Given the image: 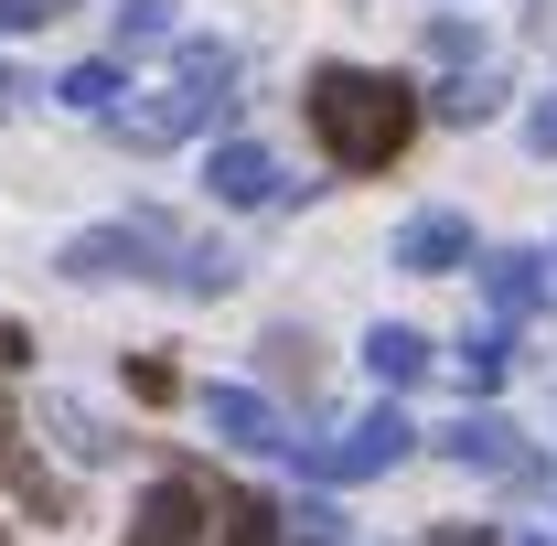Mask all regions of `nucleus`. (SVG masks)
<instances>
[{
    "label": "nucleus",
    "instance_id": "nucleus-1",
    "mask_svg": "<svg viewBox=\"0 0 557 546\" xmlns=\"http://www.w3.org/2000/svg\"><path fill=\"white\" fill-rule=\"evenodd\" d=\"M300 119H311V139H322L344 172H386L418 139V86H397V75H375V65H311Z\"/></svg>",
    "mask_w": 557,
    "mask_h": 546
},
{
    "label": "nucleus",
    "instance_id": "nucleus-2",
    "mask_svg": "<svg viewBox=\"0 0 557 546\" xmlns=\"http://www.w3.org/2000/svg\"><path fill=\"white\" fill-rule=\"evenodd\" d=\"M408 450H418V429H408L397 408H364L344 439H289V461H300L311 482H364V472H397Z\"/></svg>",
    "mask_w": 557,
    "mask_h": 546
},
{
    "label": "nucleus",
    "instance_id": "nucleus-3",
    "mask_svg": "<svg viewBox=\"0 0 557 546\" xmlns=\"http://www.w3.org/2000/svg\"><path fill=\"white\" fill-rule=\"evenodd\" d=\"M161 247H172L161 214H139V225H86V236L54 247V269H65V278H150V269H161Z\"/></svg>",
    "mask_w": 557,
    "mask_h": 546
},
{
    "label": "nucleus",
    "instance_id": "nucleus-4",
    "mask_svg": "<svg viewBox=\"0 0 557 546\" xmlns=\"http://www.w3.org/2000/svg\"><path fill=\"white\" fill-rule=\"evenodd\" d=\"M440 450H450L461 472H515V482H536V450H525V429H515V418H493V408H461L450 429H440Z\"/></svg>",
    "mask_w": 557,
    "mask_h": 546
},
{
    "label": "nucleus",
    "instance_id": "nucleus-5",
    "mask_svg": "<svg viewBox=\"0 0 557 546\" xmlns=\"http://www.w3.org/2000/svg\"><path fill=\"white\" fill-rule=\"evenodd\" d=\"M397 269L418 278H450V269H472V214H450V204H429L397 225Z\"/></svg>",
    "mask_w": 557,
    "mask_h": 546
},
{
    "label": "nucleus",
    "instance_id": "nucleus-6",
    "mask_svg": "<svg viewBox=\"0 0 557 546\" xmlns=\"http://www.w3.org/2000/svg\"><path fill=\"white\" fill-rule=\"evenodd\" d=\"M205 493L194 482H150V504L129 514V546H205Z\"/></svg>",
    "mask_w": 557,
    "mask_h": 546
},
{
    "label": "nucleus",
    "instance_id": "nucleus-7",
    "mask_svg": "<svg viewBox=\"0 0 557 546\" xmlns=\"http://www.w3.org/2000/svg\"><path fill=\"white\" fill-rule=\"evenodd\" d=\"M205 183H214V204H269V194H278V161L258 150V139H214Z\"/></svg>",
    "mask_w": 557,
    "mask_h": 546
},
{
    "label": "nucleus",
    "instance_id": "nucleus-8",
    "mask_svg": "<svg viewBox=\"0 0 557 546\" xmlns=\"http://www.w3.org/2000/svg\"><path fill=\"white\" fill-rule=\"evenodd\" d=\"M205 418H214V439H236V450H289L278 408H269V397H247V386H214Z\"/></svg>",
    "mask_w": 557,
    "mask_h": 546
},
{
    "label": "nucleus",
    "instance_id": "nucleus-9",
    "mask_svg": "<svg viewBox=\"0 0 557 546\" xmlns=\"http://www.w3.org/2000/svg\"><path fill=\"white\" fill-rule=\"evenodd\" d=\"M483 289H493V311H536V300H547V258H536V247H493Z\"/></svg>",
    "mask_w": 557,
    "mask_h": 546
},
{
    "label": "nucleus",
    "instance_id": "nucleus-10",
    "mask_svg": "<svg viewBox=\"0 0 557 546\" xmlns=\"http://www.w3.org/2000/svg\"><path fill=\"white\" fill-rule=\"evenodd\" d=\"M172 75H183L172 97H194V108H225V86H236V54H225V44H194V33H183V44H172Z\"/></svg>",
    "mask_w": 557,
    "mask_h": 546
},
{
    "label": "nucleus",
    "instance_id": "nucleus-11",
    "mask_svg": "<svg viewBox=\"0 0 557 546\" xmlns=\"http://www.w3.org/2000/svg\"><path fill=\"white\" fill-rule=\"evenodd\" d=\"M108 22H119V65H129V54H172V44H183V22H172V0H119Z\"/></svg>",
    "mask_w": 557,
    "mask_h": 546
},
{
    "label": "nucleus",
    "instance_id": "nucleus-12",
    "mask_svg": "<svg viewBox=\"0 0 557 546\" xmlns=\"http://www.w3.org/2000/svg\"><path fill=\"white\" fill-rule=\"evenodd\" d=\"M364 364H375V386H418V375H429V343H418L408 322H375V333H364Z\"/></svg>",
    "mask_w": 557,
    "mask_h": 546
},
{
    "label": "nucleus",
    "instance_id": "nucleus-13",
    "mask_svg": "<svg viewBox=\"0 0 557 546\" xmlns=\"http://www.w3.org/2000/svg\"><path fill=\"white\" fill-rule=\"evenodd\" d=\"M205 514L225 525V546H278V504L269 493H214Z\"/></svg>",
    "mask_w": 557,
    "mask_h": 546
},
{
    "label": "nucleus",
    "instance_id": "nucleus-14",
    "mask_svg": "<svg viewBox=\"0 0 557 546\" xmlns=\"http://www.w3.org/2000/svg\"><path fill=\"white\" fill-rule=\"evenodd\" d=\"M429 108H440V119H450V129H483L493 108H504V75H450V86H440V97H429Z\"/></svg>",
    "mask_w": 557,
    "mask_h": 546
},
{
    "label": "nucleus",
    "instance_id": "nucleus-15",
    "mask_svg": "<svg viewBox=\"0 0 557 546\" xmlns=\"http://www.w3.org/2000/svg\"><path fill=\"white\" fill-rule=\"evenodd\" d=\"M344 504H278V546H344Z\"/></svg>",
    "mask_w": 557,
    "mask_h": 546
},
{
    "label": "nucleus",
    "instance_id": "nucleus-16",
    "mask_svg": "<svg viewBox=\"0 0 557 546\" xmlns=\"http://www.w3.org/2000/svg\"><path fill=\"white\" fill-rule=\"evenodd\" d=\"M119 86H129V75L97 54V65H65V86H54V97H65V108H86V119H108V108H119Z\"/></svg>",
    "mask_w": 557,
    "mask_h": 546
},
{
    "label": "nucleus",
    "instance_id": "nucleus-17",
    "mask_svg": "<svg viewBox=\"0 0 557 546\" xmlns=\"http://www.w3.org/2000/svg\"><path fill=\"white\" fill-rule=\"evenodd\" d=\"M504 364H515V343H504V333H472V343H461V386H472V397L504 386Z\"/></svg>",
    "mask_w": 557,
    "mask_h": 546
},
{
    "label": "nucleus",
    "instance_id": "nucleus-18",
    "mask_svg": "<svg viewBox=\"0 0 557 546\" xmlns=\"http://www.w3.org/2000/svg\"><path fill=\"white\" fill-rule=\"evenodd\" d=\"M44 418H54V429H65V450H75V461H108V450H119V439H108V429H97V418L75 408V397H54V408H44Z\"/></svg>",
    "mask_w": 557,
    "mask_h": 546
},
{
    "label": "nucleus",
    "instance_id": "nucleus-19",
    "mask_svg": "<svg viewBox=\"0 0 557 546\" xmlns=\"http://www.w3.org/2000/svg\"><path fill=\"white\" fill-rule=\"evenodd\" d=\"M183 289H194V300H214V289H236V258H225V247H183Z\"/></svg>",
    "mask_w": 557,
    "mask_h": 546
},
{
    "label": "nucleus",
    "instance_id": "nucleus-20",
    "mask_svg": "<svg viewBox=\"0 0 557 546\" xmlns=\"http://www.w3.org/2000/svg\"><path fill=\"white\" fill-rule=\"evenodd\" d=\"M129 397H139V408H172V397H183V375H172L161 353H129Z\"/></svg>",
    "mask_w": 557,
    "mask_h": 546
},
{
    "label": "nucleus",
    "instance_id": "nucleus-21",
    "mask_svg": "<svg viewBox=\"0 0 557 546\" xmlns=\"http://www.w3.org/2000/svg\"><path fill=\"white\" fill-rule=\"evenodd\" d=\"M258 353H269L278 375H300V386H311V333H289V322H278V333H269V343H258Z\"/></svg>",
    "mask_w": 557,
    "mask_h": 546
},
{
    "label": "nucleus",
    "instance_id": "nucleus-22",
    "mask_svg": "<svg viewBox=\"0 0 557 546\" xmlns=\"http://www.w3.org/2000/svg\"><path fill=\"white\" fill-rule=\"evenodd\" d=\"M44 22H65V0H0V33H44Z\"/></svg>",
    "mask_w": 557,
    "mask_h": 546
},
{
    "label": "nucleus",
    "instance_id": "nucleus-23",
    "mask_svg": "<svg viewBox=\"0 0 557 546\" xmlns=\"http://www.w3.org/2000/svg\"><path fill=\"white\" fill-rule=\"evenodd\" d=\"M525 139H536V150L557 161V97H536V108H525Z\"/></svg>",
    "mask_w": 557,
    "mask_h": 546
},
{
    "label": "nucleus",
    "instance_id": "nucleus-24",
    "mask_svg": "<svg viewBox=\"0 0 557 546\" xmlns=\"http://www.w3.org/2000/svg\"><path fill=\"white\" fill-rule=\"evenodd\" d=\"M11 364H33V333H22V322H0V375H11Z\"/></svg>",
    "mask_w": 557,
    "mask_h": 546
},
{
    "label": "nucleus",
    "instance_id": "nucleus-25",
    "mask_svg": "<svg viewBox=\"0 0 557 546\" xmlns=\"http://www.w3.org/2000/svg\"><path fill=\"white\" fill-rule=\"evenodd\" d=\"M440 546H504L493 525H440Z\"/></svg>",
    "mask_w": 557,
    "mask_h": 546
},
{
    "label": "nucleus",
    "instance_id": "nucleus-26",
    "mask_svg": "<svg viewBox=\"0 0 557 546\" xmlns=\"http://www.w3.org/2000/svg\"><path fill=\"white\" fill-rule=\"evenodd\" d=\"M525 546H557V536H525Z\"/></svg>",
    "mask_w": 557,
    "mask_h": 546
}]
</instances>
